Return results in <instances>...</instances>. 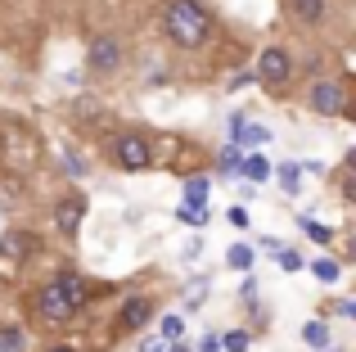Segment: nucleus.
Wrapping results in <instances>:
<instances>
[{
	"instance_id": "nucleus-1",
	"label": "nucleus",
	"mask_w": 356,
	"mask_h": 352,
	"mask_svg": "<svg viewBox=\"0 0 356 352\" xmlns=\"http://www.w3.org/2000/svg\"><path fill=\"white\" fill-rule=\"evenodd\" d=\"M86 303H90V285L81 280L77 271H63V275H54V280L36 294V317L59 326V321H68L72 312L86 307Z\"/></svg>"
},
{
	"instance_id": "nucleus-2",
	"label": "nucleus",
	"mask_w": 356,
	"mask_h": 352,
	"mask_svg": "<svg viewBox=\"0 0 356 352\" xmlns=\"http://www.w3.org/2000/svg\"><path fill=\"white\" fill-rule=\"evenodd\" d=\"M163 27H167V36H172L176 45L199 50V45L208 41V32H212V14L199 5V0H172V5L163 9Z\"/></svg>"
},
{
	"instance_id": "nucleus-3",
	"label": "nucleus",
	"mask_w": 356,
	"mask_h": 352,
	"mask_svg": "<svg viewBox=\"0 0 356 352\" xmlns=\"http://www.w3.org/2000/svg\"><path fill=\"white\" fill-rule=\"evenodd\" d=\"M289 72H293V59H289L284 45H261V54H257V72H252V77L266 81L270 90H284Z\"/></svg>"
},
{
	"instance_id": "nucleus-4",
	"label": "nucleus",
	"mask_w": 356,
	"mask_h": 352,
	"mask_svg": "<svg viewBox=\"0 0 356 352\" xmlns=\"http://www.w3.org/2000/svg\"><path fill=\"white\" fill-rule=\"evenodd\" d=\"M113 163H118L122 172H140V168H149V141H145V136H136V131L118 136V141H113Z\"/></svg>"
},
{
	"instance_id": "nucleus-5",
	"label": "nucleus",
	"mask_w": 356,
	"mask_h": 352,
	"mask_svg": "<svg viewBox=\"0 0 356 352\" xmlns=\"http://www.w3.org/2000/svg\"><path fill=\"white\" fill-rule=\"evenodd\" d=\"M307 99H312V109H316L321 118H339L343 104H348V95H343V81H316Z\"/></svg>"
},
{
	"instance_id": "nucleus-6",
	"label": "nucleus",
	"mask_w": 356,
	"mask_h": 352,
	"mask_svg": "<svg viewBox=\"0 0 356 352\" xmlns=\"http://www.w3.org/2000/svg\"><path fill=\"white\" fill-rule=\"evenodd\" d=\"M154 298H140V294H136V298H127V307H122V317H118V330H127V335H131V330H145L149 326V321H154Z\"/></svg>"
},
{
	"instance_id": "nucleus-7",
	"label": "nucleus",
	"mask_w": 356,
	"mask_h": 352,
	"mask_svg": "<svg viewBox=\"0 0 356 352\" xmlns=\"http://www.w3.org/2000/svg\"><path fill=\"white\" fill-rule=\"evenodd\" d=\"M81 217H86V199H81V194H68V199L54 208V226H59L68 239L81 230Z\"/></svg>"
},
{
	"instance_id": "nucleus-8",
	"label": "nucleus",
	"mask_w": 356,
	"mask_h": 352,
	"mask_svg": "<svg viewBox=\"0 0 356 352\" xmlns=\"http://www.w3.org/2000/svg\"><path fill=\"white\" fill-rule=\"evenodd\" d=\"M122 63V45L113 36H95L90 41V72H113Z\"/></svg>"
},
{
	"instance_id": "nucleus-9",
	"label": "nucleus",
	"mask_w": 356,
	"mask_h": 352,
	"mask_svg": "<svg viewBox=\"0 0 356 352\" xmlns=\"http://www.w3.org/2000/svg\"><path fill=\"white\" fill-rule=\"evenodd\" d=\"M32 248H36V235H27V230H9V235H0V257H5V262H23Z\"/></svg>"
},
{
	"instance_id": "nucleus-10",
	"label": "nucleus",
	"mask_w": 356,
	"mask_h": 352,
	"mask_svg": "<svg viewBox=\"0 0 356 352\" xmlns=\"http://www.w3.org/2000/svg\"><path fill=\"white\" fill-rule=\"evenodd\" d=\"M289 9L302 27H321L330 18V0H289Z\"/></svg>"
},
{
	"instance_id": "nucleus-11",
	"label": "nucleus",
	"mask_w": 356,
	"mask_h": 352,
	"mask_svg": "<svg viewBox=\"0 0 356 352\" xmlns=\"http://www.w3.org/2000/svg\"><path fill=\"white\" fill-rule=\"evenodd\" d=\"M208 194H212V181H208V176H190V181H185V208H203V203H208Z\"/></svg>"
},
{
	"instance_id": "nucleus-12",
	"label": "nucleus",
	"mask_w": 356,
	"mask_h": 352,
	"mask_svg": "<svg viewBox=\"0 0 356 352\" xmlns=\"http://www.w3.org/2000/svg\"><path fill=\"white\" fill-rule=\"evenodd\" d=\"M181 335H185V317L167 312V317L158 321V339H167V344H181Z\"/></svg>"
},
{
	"instance_id": "nucleus-13",
	"label": "nucleus",
	"mask_w": 356,
	"mask_h": 352,
	"mask_svg": "<svg viewBox=\"0 0 356 352\" xmlns=\"http://www.w3.org/2000/svg\"><path fill=\"white\" fill-rule=\"evenodd\" d=\"M302 339H307V348H316V352H325V348H330V326H325V321H307V330H302Z\"/></svg>"
},
{
	"instance_id": "nucleus-14",
	"label": "nucleus",
	"mask_w": 356,
	"mask_h": 352,
	"mask_svg": "<svg viewBox=\"0 0 356 352\" xmlns=\"http://www.w3.org/2000/svg\"><path fill=\"white\" fill-rule=\"evenodd\" d=\"M226 262L235 266V271H252V262H257V253H252V244H230Z\"/></svg>"
},
{
	"instance_id": "nucleus-15",
	"label": "nucleus",
	"mask_w": 356,
	"mask_h": 352,
	"mask_svg": "<svg viewBox=\"0 0 356 352\" xmlns=\"http://www.w3.org/2000/svg\"><path fill=\"white\" fill-rule=\"evenodd\" d=\"M312 275H316V280H325V285H334L343 275V266L334 262V257H316V262H312Z\"/></svg>"
},
{
	"instance_id": "nucleus-16",
	"label": "nucleus",
	"mask_w": 356,
	"mask_h": 352,
	"mask_svg": "<svg viewBox=\"0 0 356 352\" xmlns=\"http://www.w3.org/2000/svg\"><path fill=\"white\" fill-rule=\"evenodd\" d=\"M239 172L248 176V181H266V176H270V168H266V159H261V154H248V159L239 163Z\"/></svg>"
},
{
	"instance_id": "nucleus-17",
	"label": "nucleus",
	"mask_w": 356,
	"mask_h": 352,
	"mask_svg": "<svg viewBox=\"0 0 356 352\" xmlns=\"http://www.w3.org/2000/svg\"><path fill=\"white\" fill-rule=\"evenodd\" d=\"M266 248H270V253L280 257V266H284V271H298V266H302V257H298V248H284V244H275V239H266Z\"/></svg>"
},
{
	"instance_id": "nucleus-18",
	"label": "nucleus",
	"mask_w": 356,
	"mask_h": 352,
	"mask_svg": "<svg viewBox=\"0 0 356 352\" xmlns=\"http://www.w3.org/2000/svg\"><path fill=\"white\" fill-rule=\"evenodd\" d=\"M298 181H302V168H298V163H284V168H280V185H284V194H298Z\"/></svg>"
},
{
	"instance_id": "nucleus-19",
	"label": "nucleus",
	"mask_w": 356,
	"mask_h": 352,
	"mask_svg": "<svg viewBox=\"0 0 356 352\" xmlns=\"http://www.w3.org/2000/svg\"><path fill=\"white\" fill-rule=\"evenodd\" d=\"M203 294H208V280H190L185 285V307H203Z\"/></svg>"
},
{
	"instance_id": "nucleus-20",
	"label": "nucleus",
	"mask_w": 356,
	"mask_h": 352,
	"mask_svg": "<svg viewBox=\"0 0 356 352\" xmlns=\"http://www.w3.org/2000/svg\"><path fill=\"white\" fill-rule=\"evenodd\" d=\"M221 348H226V352H248V330H226Z\"/></svg>"
},
{
	"instance_id": "nucleus-21",
	"label": "nucleus",
	"mask_w": 356,
	"mask_h": 352,
	"mask_svg": "<svg viewBox=\"0 0 356 352\" xmlns=\"http://www.w3.org/2000/svg\"><path fill=\"white\" fill-rule=\"evenodd\" d=\"M302 230L316 239V244H330V239H334V230H330V226H321V221H312V217H302Z\"/></svg>"
},
{
	"instance_id": "nucleus-22",
	"label": "nucleus",
	"mask_w": 356,
	"mask_h": 352,
	"mask_svg": "<svg viewBox=\"0 0 356 352\" xmlns=\"http://www.w3.org/2000/svg\"><path fill=\"white\" fill-rule=\"evenodd\" d=\"M176 217L190 221V226H203V221H208V208H185V203H181V208H176Z\"/></svg>"
},
{
	"instance_id": "nucleus-23",
	"label": "nucleus",
	"mask_w": 356,
	"mask_h": 352,
	"mask_svg": "<svg viewBox=\"0 0 356 352\" xmlns=\"http://www.w3.org/2000/svg\"><path fill=\"white\" fill-rule=\"evenodd\" d=\"M23 348V335L18 330H0V352H18Z\"/></svg>"
},
{
	"instance_id": "nucleus-24",
	"label": "nucleus",
	"mask_w": 356,
	"mask_h": 352,
	"mask_svg": "<svg viewBox=\"0 0 356 352\" xmlns=\"http://www.w3.org/2000/svg\"><path fill=\"white\" fill-rule=\"evenodd\" d=\"M239 150H235V145H226V150H221V172H239Z\"/></svg>"
},
{
	"instance_id": "nucleus-25",
	"label": "nucleus",
	"mask_w": 356,
	"mask_h": 352,
	"mask_svg": "<svg viewBox=\"0 0 356 352\" xmlns=\"http://www.w3.org/2000/svg\"><path fill=\"white\" fill-rule=\"evenodd\" d=\"M140 352H172V344H167V339H158V335H149L145 344H140Z\"/></svg>"
},
{
	"instance_id": "nucleus-26",
	"label": "nucleus",
	"mask_w": 356,
	"mask_h": 352,
	"mask_svg": "<svg viewBox=\"0 0 356 352\" xmlns=\"http://www.w3.org/2000/svg\"><path fill=\"white\" fill-rule=\"evenodd\" d=\"M239 298H243V303H252V298H257V280H252V275H248V280H243V289H239Z\"/></svg>"
},
{
	"instance_id": "nucleus-27",
	"label": "nucleus",
	"mask_w": 356,
	"mask_h": 352,
	"mask_svg": "<svg viewBox=\"0 0 356 352\" xmlns=\"http://www.w3.org/2000/svg\"><path fill=\"white\" fill-rule=\"evenodd\" d=\"M63 168H68L72 176H81V172H86V163H81V159H68V154H63Z\"/></svg>"
},
{
	"instance_id": "nucleus-28",
	"label": "nucleus",
	"mask_w": 356,
	"mask_h": 352,
	"mask_svg": "<svg viewBox=\"0 0 356 352\" xmlns=\"http://www.w3.org/2000/svg\"><path fill=\"white\" fill-rule=\"evenodd\" d=\"M199 352H221V339H217V335H208V339L199 344Z\"/></svg>"
},
{
	"instance_id": "nucleus-29",
	"label": "nucleus",
	"mask_w": 356,
	"mask_h": 352,
	"mask_svg": "<svg viewBox=\"0 0 356 352\" xmlns=\"http://www.w3.org/2000/svg\"><path fill=\"white\" fill-rule=\"evenodd\" d=\"M50 352H77V348H50Z\"/></svg>"
},
{
	"instance_id": "nucleus-30",
	"label": "nucleus",
	"mask_w": 356,
	"mask_h": 352,
	"mask_svg": "<svg viewBox=\"0 0 356 352\" xmlns=\"http://www.w3.org/2000/svg\"><path fill=\"white\" fill-rule=\"evenodd\" d=\"M0 235H5V230H0Z\"/></svg>"
}]
</instances>
